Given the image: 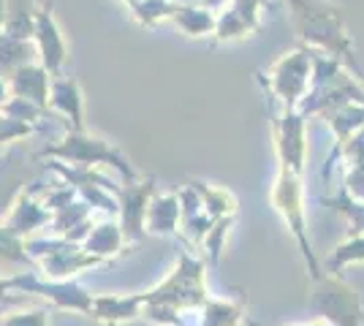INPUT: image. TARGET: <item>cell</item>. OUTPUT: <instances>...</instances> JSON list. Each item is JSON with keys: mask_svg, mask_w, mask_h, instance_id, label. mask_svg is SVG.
<instances>
[{"mask_svg": "<svg viewBox=\"0 0 364 326\" xmlns=\"http://www.w3.org/2000/svg\"><path fill=\"white\" fill-rule=\"evenodd\" d=\"M307 77H310V58L304 52H291V55H286L283 60L274 65L272 85L283 101L294 104L304 93Z\"/></svg>", "mask_w": 364, "mask_h": 326, "instance_id": "obj_3", "label": "cell"}, {"mask_svg": "<svg viewBox=\"0 0 364 326\" xmlns=\"http://www.w3.org/2000/svg\"><path fill=\"white\" fill-rule=\"evenodd\" d=\"M134 16H136L141 25H152V22H161L177 11L174 3H166V0H136L134 6Z\"/></svg>", "mask_w": 364, "mask_h": 326, "instance_id": "obj_6", "label": "cell"}, {"mask_svg": "<svg viewBox=\"0 0 364 326\" xmlns=\"http://www.w3.org/2000/svg\"><path fill=\"white\" fill-rule=\"evenodd\" d=\"M36 9L38 6L33 0H3V28H6V36L28 41L33 36Z\"/></svg>", "mask_w": 364, "mask_h": 326, "instance_id": "obj_4", "label": "cell"}, {"mask_svg": "<svg viewBox=\"0 0 364 326\" xmlns=\"http://www.w3.org/2000/svg\"><path fill=\"white\" fill-rule=\"evenodd\" d=\"M223 3H226V0H204V6H207V9H220V6H223Z\"/></svg>", "mask_w": 364, "mask_h": 326, "instance_id": "obj_9", "label": "cell"}, {"mask_svg": "<svg viewBox=\"0 0 364 326\" xmlns=\"http://www.w3.org/2000/svg\"><path fill=\"white\" fill-rule=\"evenodd\" d=\"M14 87L19 93H31L36 101H44L46 93V77L41 68H22L14 79Z\"/></svg>", "mask_w": 364, "mask_h": 326, "instance_id": "obj_8", "label": "cell"}, {"mask_svg": "<svg viewBox=\"0 0 364 326\" xmlns=\"http://www.w3.org/2000/svg\"><path fill=\"white\" fill-rule=\"evenodd\" d=\"M171 19L180 25L188 36H207L215 33V22L218 16L213 14V9H201V6H177V11L171 14Z\"/></svg>", "mask_w": 364, "mask_h": 326, "instance_id": "obj_5", "label": "cell"}, {"mask_svg": "<svg viewBox=\"0 0 364 326\" xmlns=\"http://www.w3.org/2000/svg\"><path fill=\"white\" fill-rule=\"evenodd\" d=\"M0 28H3V0H0Z\"/></svg>", "mask_w": 364, "mask_h": 326, "instance_id": "obj_10", "label": "cell"}, {"mask_svg": "<svg viewBox=\"0 0 364 326\" xmlns=\"http://www.w3.org/2000/svg\"><path fill=\"white\" fill-rule=\"evenodd\" d=\"M55 104L65 109L68 114H74L76 125L82 123V120H79V114H82V95H79V85H76L74 79L55 85Z\"/></svg>", "mask_w": 364, "mask_h": 326, "instance_id": "obj_7", "label": "cell"}, {"mask_svg": "<svg viewBox=\"0 0 364 326\" xmlns=\"http://www.w3.org/2000/svg\"><path fill=\"white\" fill-rule=\"evenodd\" d=\"M33 36H36V41H38L44 65L49 71H58L60 63L65 60V41H63V33H60V28H58V19L52 14V3L36 9Z\"/></svg>", "mask_w": 364, "mask_h": 326, "instance_id": "obj_2", "label": "cell"}, {"mask_svg": "<svg viewBox=\"0 0 364 326\" xmlns=\"http://www.w3.org/2000/svg\"><path fill=\"white\" fill-rule=\"evenodd\" d=\"M294 25L302 38L310 44H318L332 52H346L348 38L343 31V22L337 16V9L323 3V0H289Z\"/></svg>", "mask_w": 364, "mask_h": 326, "instance_id": "obj_1", "label": "cell"}]
</instances>
